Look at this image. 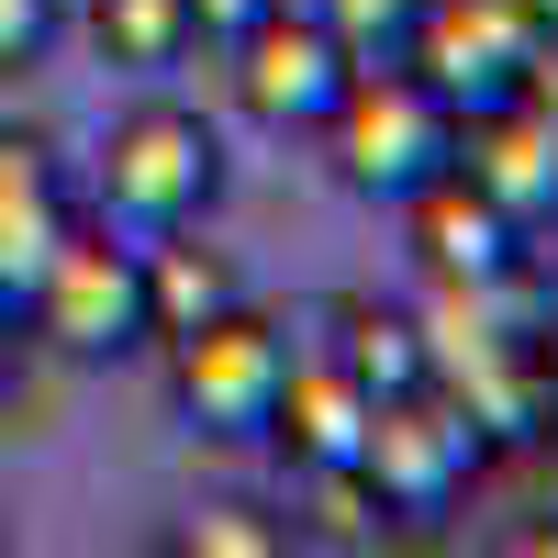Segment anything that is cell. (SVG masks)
Returning <instances> with one entry per match:
<instances>
[{
  "label": "cell",
  "mask_w": 558,
  "mask_h": 558,
  "mask_svg": "<svg viewBox=\"0 0 558 558\" xmlns=\"http://www.w3.org/2000/svg\"><path fill=\"white\" fill-rule=\"evenodd\" d=\"M279 547H291V525L257 514V502H202L179 525V558H279Z\"/></svg>",
  "instance_id": "obj_15"
},
{
  "label": "cell",
  "mask_w": 558,
  "mask_h": 558,
  "mask_svg": "<svg viewBox=\"0 0 558 558\" xmlns=\"http://www.w3.org/2000/svg\"><path fill=\"white\" fill-rule=\"evenodd\" d=\"M57 23H68V0H0V68H34L57 45Z\"/></svg>",
  "instance_id": "obj_17"
},
{
  "label": "cell",
  "mask_w": 558,
  "mask_h": 558,
  "mask_svg": "<svg viewBox=\"0 0 558 558\" xmlns=\"http://www.w3.org/2000/svg\"><path fill=\"white\" fill-rule=\"evenodd\" d=\"M313 134H324V157H336V179L357 202H402V191H425V179L458 157V112L413 68H357Z\"/></svg>",
  "instance_id": "obj_3"
},
{
  "label": "cell",
  "mask_w": 558,
  "mask_h": 558,
  "mask_svg": "<svg viewBox=\"0 0 558 558\" xmlns=\"http://www.w3.org/2000/svg\"><path fill=\"white\" fill-rule=\"evenodd\" d=\"M368 391H402V380H425V324H402V313H357V347H336Z\"/></svg>",
  "instance_id": "obj_16"
},
{
  "label": "cell",
  "mask_w": 558,
  "mask_h": 558,
  "mask_svg": "<svg viewBox=\"0 0 558 558\" xmlns=\"http://www.w3.org/2000/svg\"><path fill=\"white\" fill-rule=\"evenodd\" d=\"M23 336L57 357H123L146 347V246H123L112 223H68L57 257L23 291Z\"/></svg>",
  "instance_id": "obj_4"
},
{
  "label": "cell",
  "mask_w": 558,
  "mask_h": 558,
  "mask_svg": "<svg viewBox=\"0 0 558 558\" xmlns=\"http://www.w3.org/2000/svg\"><path fill=\"white\" fill-rule=\"evenodd\" d=\"M179 12H191V45H235L268 0H179Z\"/></svg>",
  "instance_id": "obj_18"
},
{
  "label": "cell",
  "mask_w": 558,
  "mask_h": 558,
  "mask_svg": "<svg viewBox=\"0 0 558 558\" xmlns=\"http://www.w3.org/2000/svg\"><path fill=\"white\" fill-rule=\"evenodd\" d=\"M357 425H368V380L347 357H302L279 368V402H268V436L291 447V470H347L357 458Z\"/></svg>",
  "instance_id": "obj_10"
},
{
  "label": "cell",
  "mask_w": 558,
  "mask_h": 558,
  "mask_svg": "<svg viewBox=\"0 0 558 558\" xmlns=\"http://www.w3.org/2000/svg\"><path fill=\"white\" fill-rule=\"evenodd\" d=\"M279 368H291V336L268 313H246V302H223V313L168 336V391H179V413L202 436H268Z\"/></svg>",
  "instance_id": "obj_5"
},
{
  "label": "cell",
  "mask_w": 558,
  "mask_h": 558,
  "mask_svg": "<svg viewBox=\"0 0 558 558\" xmlns=\"http://www.w3.org/2000/svg\"><path fill=\"white\" fill-rule=\"evenodd\" d=\"M89 45H101V68L157 78V68L191 57V12L179 0H89Z\"/></svg>",
  "instance_id": "obj_13"
},
{
  "label": "cell",
  "mask_w": 558,
  "mask_h": 558,
  "mask_svg": "<svg viewBox=\"0 0 558 558\" xmlns=\"http://www.w3.org/2000/svg\"><path fill=\"white\" fill-rule=\"evenodd\" d=\"M536 45H547V34L514 12V0H425L402 68L425 78L447 112H492V101H514V89L536 78Z\"/></svg>",
  "instance_id": "obj_6"
},
{
  "label": "cell",
  "mask_w": 558,
  "mask_h": 558,
  "mask_svg": "<svg viewBox=\"0 0 558 558\" xmlns=\"http://www.w3.org/2000/svg\"><path fill=\"white\" fill-rule=\"evenodd\" d=\"M313 23L347 45V68H402L413 23H425V0H313Z\"/></svg>",
  "instance_id": "obj_14"
},
{
  "label": "cell",
  "mask_w": 558,
  "mask_h": 558,
  "mask_svg": "<svg viewBox=\"0 0 558 558\" xmlns=\"http://www.w3.org/2000/svg\"><path fill=\"white\" fill-rule=\"evenodd\" d=\"M23 357H34V336H23V302H0V402L23 391Z\"/></svg>",
  "instance_id": "obj_19"
},
{
  "label": "cell",
  "mask_w": 558,
  "mask_h": 558,
  "mask_svg": "<svg viewBox=\"0 0 558 558\" xmlns=\"http://www.w3.org/2000/svg\"><path fill=\"white\" fill-rule=\"evenodd\" d=\"M223 57H235V101H246L268 134H313L324 112H336V89L357 78L347 45L324 34L313 12H291V0H268V12L223 45Z\"/></svg>",
  "instance_id": "obj_7"
},
{
  "label": "cell",
  "mask_w": 558,
  "mask_h": 558,
  "mask_svg": "<svg viewBox=\"0 0 558 558\" xmlns=\"http://www.w3.org/2000/svg\"><path fill=\"white\" fill-rule=\"evenodd\" d=\"M458 179H481V191L536 223L558 213V101H536V89H514V101H492V112H458Z\"/></svg>",
  "instance_id": "obj_9"
},
{
  "label": "cell",
  "mask_w": 558,
  "mask_h": 558,
  "mask_svg": "<svg viewBox=\"0 0 558 558\" xmlns=\"http://www.w3.org/2000/svg\"><path fill=\"white\" fill-rule=\"evenodd\" d=\"M89 191H101V223H123V235H191L223 202V134L191 101H134L101 123Z\"/></svg>",
  "instance_id": "obj_1"
},
{
  "label": "cell",
  "mask_w": 558,
  "mask_h": 558,
  "mask_svg": "<svg viewBox=\"0 0 558 558\" xmlns=\"http://www.w3.org/2000/svg\"><path fill=\"white\" fill-rule=\"evenodd\" d=\"M391 213L413 223V257H425V279H436V291H492V279H525V223L502 213L481 179L436 168L425 191H402Z\"/></svg>",
  "instance_id": "obj_8"
},
{
  "label": "cell",
  "mask_w": 558,
  "mask_h": 558,
  "mask_svg": "<svg viewBox=\"0 0 558 558\" xmlns=\"http://www.w3.org/2000/svg\"><path fill=\"white\" fill-rule=\"evenodd\" d=\"M481 458H492V425L470 402H458L447 380H402V391H368V425H357L347 470L368 481L380 514L425 525V514H447V502L481 481Z\"/></svg>",
  "instance_id": "obj_2"
},
{
  "label": "cell",
  "mask_w": 558,
  "mask_h": 558,
  "mask_svg": "<svg viewBox=\"0 0 558 558\" xmlns=\"http://www.w3.org/2000/svg\"><path fill=\"white\" fill-rule=\"evenodd\" d=\"M514 12H525V23H536V34H558V0H514Z\"/></svg>",
  "instance_id": "obj_20"
},
{
  "label": "cell",
  "mask_w": 558,
  "mask_h": 558,
  "mask_svg": "<svg viewBox=\"0 0 558 558\" xmlns=\"http://www.w3.org/2000/svg\"><path fill=\"white\" fill-rule=\"evenodd\" d=\"M235 302V268L213 246H146V347H168L179 324H202Z\"/></svg>",
  "instance_id": "obj_12"
},
{
  "label": "cell",
  "mask_w": 558,
  "mask_h": 558,
  "mask_svg": "<svg viewBox=\"0 0 558 558\" xmlns=\"http://www.w3.org/2000/svg\"><path fill=\"white\" fill-rule=\"evenodd\" d=\"M68 191H57V168H45L34 146H12L0 134V302H23L34 291V268L57 257V235H68Z\"/></svg>",
  "instance_id": "obj_11"
}]
</instances>
